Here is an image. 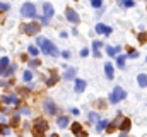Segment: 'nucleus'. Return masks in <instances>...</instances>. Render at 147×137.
<instances>
[{"label":"nucleus","instance_id":"1","mask_svg":"<svg viewBox=\"0 0 147 137\" xmlns=\"http://www.w3.org/2000/svg\"><path fill=\"white\" fill-rule=\"evenodd\" d=\"M36 43H38V46H41V50H43L45 55H50V57H58V55H62V53L58 52V48H57L50 39H46V38H43V36H38Z\"/></svg>","mask_w":147,"mask_h":137},{"label":"nucleus","instance_id":"2","mask_svg":"<svg viewBox=\"0 0 147 137\" xmlns=\"http://www.w3.org/2000/svg\"><path fill=\"white\" fill-rule=\"evenodd\" d=\"M46 130H48V122H46L45 118H36L34 123H33V136L43 137Z\"/></svg>","mask_w":147,"mask_h":137},{"label":"nucleus","instance_id":"3","mask_svg":"<svg viewBox=\"0 0 147 137\" xmlns=\"http://www.w3.org/2000/svg\"><path fill=\"white\" fill-rule=\"evenodd\" d=\"M125 96H127L125 89H123V87H120V86H115V89H113V93H111V96H110V103L116 104V103L123 101V100H125Z\"/></svg>","mask_w":147,"mask_h":137},{"label":"nucleus","instance_id":"4","mask_svg":"<svg viewBox=\"0 0 147 137\" xmlns=\"http://www.w3.org/2000/svg\"><path fill=\"white\" fill-rule=\"evenodd\" d=\"M21 14L24 17H36V7L31 3V2H26L22 7H21Z\"/></svg>","mask_w":147,"mask_h":137},{"label":"nucleus","instance_id":"5","mask_svg":"<svg viewBox=\"0 0 147 137\" xmlns=\"http://www.w3.org/2000/svg\"><path fill=\"white\" fill-rule=\"evenodd\" d=\"M22 28V31L26 34H38L39 33V29H41V26L36 24V22H31V24H22L21 26Z\"/></svg>","mask_w":147,"mask_h":137},{"label":"nucleus","instance_id":"6","mask_svg":"<svg viewBox=\"0 0 147 137\" xmlns=\"http://www.w3.org/2000/svg\"><path fill=\"white\" fill-rule=\"evenodd\" d=\"M43 106H45V111H46L48 115H57V110H58V108H57V104L53 103V100H50V98H48V100L45 101Z\"/></svg>","mask_w":147,"mask_h":137},{"label":"nucleus","instance_id":"7","mask_svg":"<svg viewBox=\"0 0 147 137\" xmlns=\"http://www.w3.org/2000/svg\"><path fill=\"white\" fill-rule=\"evenodd\" d=\"M67 21L69 22H72V24H79V21H80V17H79V14L74 10V9H67Z\"/></svg>","mask_w":147,"mask_h":137},{"label":"nucleus","instance_id":"8","mask_svg":"<svg viewBox=\"0 0 147 137\" xmlns=\"http://www.w3.org/2000/svg\"><path fill=\"white\" fill-rule=\"evenodd\" d=\"M2 103L3 104H17L19 103V98L16 94H3L2 96Z\"/></svg>","mask_w":147,"mask_h":137},{"label":"nucleus","instance_id":"9","mask_svg":"<svg viewBox=\"0 0 147 137\" xmlns=\"http://www.w3.org/2000/svg\"><path fill=\"white\" fill-rule=\"evenodd\" d=\"M43 12H45V17H46V19H51L53 14H55L53 5H51L50 2H45V3H43Z\"/></svg>","mask_w":147,"mask_h":137},{"label":"nucleus","instance_id":"10","mask_svg":"<svg viewBox=\"0 0 147 137\" xmlns=\"http://www.w3.org/2000/svg\"><path fill=\"white\" fill-rule=\"evenodd\" d=\"M96 33L98 34H111V28L106 26V24H96Z\"/></svg>","mask_w":147,"mask_h":137},{"label":"nucleus","instance_id":"11","mask_svg":"<svg viewBox=\"0 0 147 137\" xmlns=\"http://www.w3.org/2000/svg\"><path fill=\"white\" fill-rule=\"evenodd\" d=\"M101 46H103V43H101V41H92V53H94V57H96V58H99V57H101Z\"/></svg>","mask_w":147,"mask_h":137},{"label":"nucleus","instance_id":"12","mask_svg":"<svg viewBox=\"0 0 147 137\" xmlns=\"http://www.w3.org/2000/svg\"><path fill=\"white\" fill-rule=\"evenodd\" d=\"M57 81H58V74H57L55 70H51V72H50V79L46 81V86H50V87H51V86H55V82H57Z\"/></svg>","mask_w":147,"mask_h":137},{"label":"nucleus","instance_id":"13","mask_svg":"<svg viewBox=\"0 0 147 137\" xmlns=\"http://www.w3.org/2000/svg\"><path fill=\"white\" fill-rule=\"evenodd\" d=\"M108 125H110V122H108V120H99V122H98V125H96V132L108 130Z\"/></svg>","mask_w":147,"mask_h":137},{"label":"nucleus","instance_id":"14","mask_svg":"<svg viewBox=\"0 0 147 137\" xmlns=\"http://www.w3.org/2000/svg\"><path fill=\"white\" fill-rule=\"evenodd\" d=\"M130 127H132V122H130V118H121V125H120L121 132H125V134H127V130H130Z\"/></svg>","mask_w":147,"mask_h":137},{"label":"nucleus","instance_id":"15","mask_svg":"<svg viewBox=\"0 0 147 137\" xmlns=\"http://www.w3.org/2000/svg\"><path fill=\"white\" fill-rule=\"evenodd\" d=\"M84 89H86V81L84 79H75V91L82 93Z\"/></svg>","mask_w":147,"mask_h":137},{"label":"nucleus","instance_id":"16","mask_svg":"<svg viewBox=\"0 0 147 137\" xmlns=\"http://www.w3.org/2000/svg\"><path fill=\"white\" fill-rule=\"evenodd\" d=\"M57 125H58L60 129H65V127L69 125V117H65V115L58 117V120H57Z\"/></svg>","mask_w":147,"mask_h":137},{"label":"nucleus","instance_id":"17","mask_svg":"<svg viewBox=\"0 0 147 137\" xmlns=\"http://www.w3.org/2000/svg\"><path fill=\"white\" fill-rule=\"evenodd\" d=\"M7 67H9V58H7V57H2V58H0V75L5 74V68Z\"/></svg>","mask_w":147,"mask_h":137},{"label":"nucleus","instance_id":"18","mask_svg":"<svg viewBox=\"0 0 147 137\" xmlns=\"http://www.w3.org/2000/svg\"><path fill=\"white\" fill-rule=\"evenodd\" d=\"M113 65H111V64H106V65H105V74H106V77H108V79H110V81H113V77H115V74H113Z\"/></svg>","mask_w":147,"mask_h":137},{"label":"nucleus","instance_id":"19","mask_svg":"<svg viewBox=\"0 0 147 137\" xmlns=\"http://www.w3.org/2000/svg\"><path fill=\"white\" fill-rule=\"evenodd\" d=\"M75 74H77V68H75V67H69L67 70H65L63 77H65V79H74V77H75Z\"/></svg>","mask_w":147,"mask_h":137},{"label":"nucleus","instance_id":"20","mask_svg":"<svg viewBox=\"0 0 147 137\" xmlns=\"http://www.w3.org/2000/svg\"><path fill=\"white\" fill-rule=\"evenodd\" d=\"M137 82H139L140 87H147V75L146 74H139L137 75Z\"/></svg>","mask_w":147,"mask_h":137},{"label":"nucleus","instance_id":"21","mask_svg":"<svg viewBox=\"0 0 147 137\" xmlns=\"http://www.w3.org/2000/svg\"><path fill=\"white\" fill-rule=\"evenodd\" d=\"M87 120H89V122H96V123H98V122L101 120V117H99L96 111H91V113L87 115Z\"/></svg>","mask_w":147,"mask_h":137},{"label":"nucleus","instance_id":"22","mask_svg":"<svg viewBox=\"0 0 147 137\" xmlns=\"http://www.w3.org/2000/svg\"><path fill=\"white\" fill-rule=\"evenodd\" d=\"M118 52H120V46H108V48H106V53H108L110 57H116Z\"/></svg>","mask_w":147,"mask_h":137},{"label":"nucleus","instance_id":"23","mask_svg":"<svg viewBox=\"0 0 147 137\" xmlns=\"http://www.w3.org/2000/svg\"><path fill=\"white\" fill-rule=\"evenodd\" d=\"M125 58H127V55H118V57H116V65L120 68L125 67Z\"/></svg>","mask_w":147,"mask_h":137},{"label":"nucleus","instance_id":"24","mask_svg":"<svg viewBox=\"0 0 147 137\" xmlns=\"http://www.w3.org/2000/svg\"><path fill=\"white\" fill-rule=\"evenodd\" d=\"M72 132H74V134H80V132H82V125H80L79 122H74V125H72Z\"/></svg>","mask_w":147,"mask_h":137},{"label":"nucleus","instance_id":"25","mask_svg":"<svg viewBox=\"0 0 147 137\" xmlns=\"http://www.w3.org/2000/svg\"><path fill=\"white\" fill-rule=\"evenodd\" d=\"M22 79H24L26 82H31V81H33V72H31V70H26V72L22 74Z\"/></svg>","mask_w":147,"mask_h":137},{"label":"nucleus","instance_id":"26","mask_svg":"<svg viewBox=\"0 0 147 137\" xmlns=\"http://www.w3.org/2000/svg\"><path fill=\"white\" fill-rule=\"evenodd\" d=\"M28 52H29V55H33V58H36L38 53H39V52H38V48H36V46H33V45H31V46H28Z\"/></svg>","mask_w":147,"mask_h":137},{"label":"nucleus","instance_id":"27","mask_svg":"<svg viewBox=\"0 0 147 137\" xmlns=\"http://www.w3.org/2000/svg\"><path fill=\"white\" fill-rule=\"evenodd\" d=\"M127 57H130V58H137V57H139V52H137V50H134V48H128Z\"/></svg>","mask_w":147,"mask_h":137},{"label":"nucleus","instance_id":"28","mask_svg":"<svg viewBox=\"0 0 147 137\" xmlns=\"http://www.w3.org/2000/svg\"><path fill=\"white\" fill-rule=\"evenodd\" d=\"M0 134H2V136H9V134H10V129L0 123Z\"/></svg>","mask_w":147,"mask_h":137},{"label":"nucleus","instance_id":"29","mask_svg":"<svg viewBox=\"0 0 147 137\" xmlns=\"http://www.w3.org/2000/svg\"><path fill=\"white\" fill-rule=\"evenodd\" d=\"M121 5H123V7H134L135 2H134V0H121Z\"/></svg>","mask_w":147,"mask_h":137},{"label":"nucleus","instance_id":"30","mask_svg":"<svg viewBox=\"0 0 147 137\" xmlns=\"http://www.w3.org/2000/svg\"><path fill=\"white\" fill-rule=\"evenodd\" d=\"M91 5H92L94 9H99V7L103 5V0H91Z\"/></svg>","mask_w":147,"mask_h":137},{"label":"nucleus","instance_id":"31","mask_svg":"<svg viewBox=\"0 0 147 137\" xmlns=\"http://www.w3.org/2000/svg\"><path fill=\"white\" fill-rule=\"evenodd\" d=\"M139 41H140V43H147V33H140L139 34Z\"/></svg>","mask_w":147,"mask_h":137},{"label":"nucleus","instance_id":"32","mask_svg":"<svg viewBox=\"0 0 147 137\" xmlns=\"http://www.w3.org/2000/svg\"><path fill=\"white\" fill-rule=\"evenodd\" d=\"M118 127V122H113V123H110L108 125V132H115V129Z\"/></svg>","mask_w":147,"mask_h":137},{"label":"nucleus","instance_id":"33","mask_svg":"<svg viewBox=\"0 0 147 137\" xmlns=\"http://www.w3.org/2000/svg\"><path fill=\"white\" fill-rule=\"evenodd\" d=\"M12 125H19V111L12 117Z\"/></svg>","mask_w":147,"mask_h":137},{"label":"nucleus","instance_id":"34","mask_svg":"<svg viewBox=\"0 0 147 137\" xmlns=\"http://www.w3.org/2000/svg\"><path fill=\"white\" fill-rule=\"evenodd\" d=\"M89 55V48H82L80 50V57H87Z\"/></svg>","mask_w":147,"mask_h":137},{"label":"nucleus","instance_id":"35","mask_svg":"<svg viewBox=\"0 0 147 137\" xmlns=\"http://www.w3.org/2000/svg\"><path fill=\"white\" fill-rule=\"evenodd\" d=\"M29 65H31V67H38V65H39V60H36V58H34V60H31V62H29Z\"/></svg>","mask_w":147,"mask_h":137},{"label":"nucleus","instance_id":"36","mask_svg":"<svg viewBox=\"0 0 147 137\" xmlns=\"http://www.w3.org/2000/svg\"><path fill=\"white\" fill-rule=\"evenodd\" d=\"M62 57H63V58H70V52H69V50L62 52Z\"/></svg>","mask_w":147,"mask_h":137},{"label":"nucleus","instance_id":"37","mask_svg":"<svg viewBox=\"0 0 147 137\" xmlns=\"http://www.w3.org/2000/svg\"><path fill=\"white\" fill-rule=\"evenodd\" d=\"M14 65H10V67H9V70H7V72H5V74H3V75H10V74H12V72H14Z\"/></svg>","mask_w":147,"mask_h":137},{"label":"nucleus","instance_id":"38","mask_svg":"<svg viewBox=\"0 0 147 137\" xmlns=\"http://www.w3.org/2000/svg\"><path fill=\"white\" fill-rule=\"evenodd\" d=\"M9 9V3H2L0 2V10H7Z\"/></svg>","mask_w":147,"mask_h":137},{"label":"nucleus","instance_id":"39","mask_svg":"<svg viewBox=\"0 0 147 137\" xmlns=\"http://www.w3.org/2000/svg\"><path fill=\"white\" fill-rule=\"evenodd\" d=\"M22 113H24V115H29V113H31V110H29V108H22Z\"/></svg>","mask_w":147,"mask_h":137},{"label":"nucleus","instance_id":"40","mask_svg":"<svg viewBox=\"0 0 147 137\" xmlns=\"http://www.w3.org/2000/svg\"><path fill=\"white\" fill-rule=\"evenodd\" d=\"M70 113H74V115H79V108H72V110H70Z\"/></svg>","mask_w":147,"mask_h":137},{"label":"nucleus","instance_id":"41","mask_svg":"<svg viewBox=\"0 0 147 137\" xmlns=\"http://www.w3.org/2000/svg\"><path fill=\"white\" fill-rule=\"evenodd\" d=\"M77 137H87V134H86V132H84V130H82V132H80V134H77Z\"/></svg>","mask_w":147,"mask_h":137},{"label":"nucleus","instance_id":"42","mask_svg":"<svg viewBox=\"0 0 147 137\" xmlns=\"http://www.w3.org/2000/svg\"><path fill=\"white\" fill-rule=\"evenodd\" d=\"M120 137H127V134H125V132H121V136Z\"/></svg>","mask_w":147,"mask_h":137},{"label":"nucleus","instance_id":"43","mask_svg":"<svg viewBox=\"0 0 147 137\" xmlns=\"http://www.w3.org/2000/svg\"><path fill=\"white\" fill-rule=\"evenodd\" d=\"M50 137H58V136H57V134H51V136H50Z\"/></svg>","mask_w":147,"mask_h":137}]
</instances>
